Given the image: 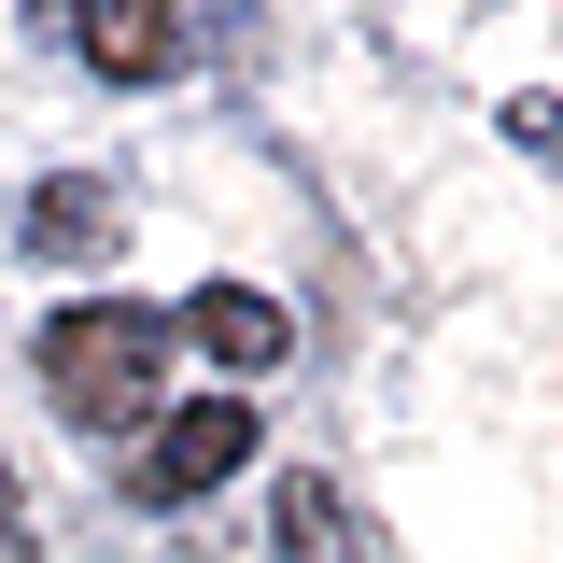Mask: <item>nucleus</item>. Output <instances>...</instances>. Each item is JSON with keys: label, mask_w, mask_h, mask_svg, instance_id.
Listing matches in <instances>:
<instances>
[{"label": "nucleus", "mask_w": 563, "mask_h": 563, "mask_svg": "<svg viewBox=\"0 0 563 563\" xmlns=\"http://www.w3.org/2000/svg\"><path fill=\"white\" fill-rule=\"evenodd\" d=\"M169 310H141V296H85L43 324V395H57L85 437H141L155 422V380H169Z\"/></svg>", "instance_id": "obj_1"}, {"label": "nucleus", "mask_w": 563, "mask_h": 563, "mask_svg": "<svg viewBox=\"0 0 563 563\" xmlns=\"http://www.w3.org/2000/svg\"><path fill=\"white\" fill-rule=\"evenodd\" d=\"M254 451H268V437H254V409H240V395H211V409H169L128 465H113V479H128L141 507H198V493H225Z\"/></svg>", "instance_id": "obj_2"}, {"label": "nucleus", "mask_w": 563, "mask_h": 563, "mask_svg": "<svg viewBox=\"0 0 563 563\" xmlns=\"http://www.w3.org/2000/svg\"><path fill=\"white\" fill-rule=\"evenodd\" d=\"M70 43L99 85H169V70H198V29L184 14H155V0H85L70 14Z\"/></svg>", "instance_id": "obj_3"}, {"label": "nucleus", "mask_w": 563, "mask_h": 563, "mask_svg": "<svg viewBox=\"0 0 563 563\" xmlns=\"http://www.w3.org/2000/svg\"><path fill=\"white\" fill-rule=\"evenodd\" d=\"M113 240H128V211H113V184H99V169L29 184V254H43V268H99Z\"/></svg>", "instance_id": "obj_4"}, {"label": "nucleus", "mask_w": 563, "mask_h": 563, "mask_svg": "<svg viewBox=\"0 0 563 563\" xmlns=\"http://www.w3.org/2000/svg\"><path fill=\"white\" fill-rule=\"evenodd\" d=\"M169 339H184V352H211L225 380H268L282 352H296V324H282L268 296H240V282H211V296L184 310V324H169Z\"/></svg>", "instance_id": "obj_5"}, {"label": "nucleus", "mask_w": 563, "mask_h": 563, "mask_svg": "<svg viewBox=\"0 0 563 563\" xmlns=\"http://www.w3.org/2000/svg\"><path fill=\"white\" fill-rule=\"evenodd\" d=\"M282 550H296V563L352 550V521H339V493H324V479H282Z\"/></svg>", "instance_id": "obj_6"}, {"label": "nucleus", "mask_w": 563, "mask_h": 563, "mask_svg": "<svg viewBox=\"0 0 563 563\" xmlns=\"http://www.w3.org/2000/svg\"><path fill=\"white\" fill-rule=\"evenodd\" d=\"M507 128H521V141H536V155L563 169V113H550V99H507Z\"/></svg>", "instance_id": "obj_7"}, {"label": "nucleus", "mask_w": 563, "mask_h": 563, "mask_svg": "<svg viewBox=\"0 0 563 563\" xmlns=\"http://www.w3.org/2000/svg\"><path fill=\"white\" fill-rule=\"evenodd\" d=\"M0 563H29V507H14V465H0Z\"/></svg>", "instance_id": "obj_8"}]
</instances>
